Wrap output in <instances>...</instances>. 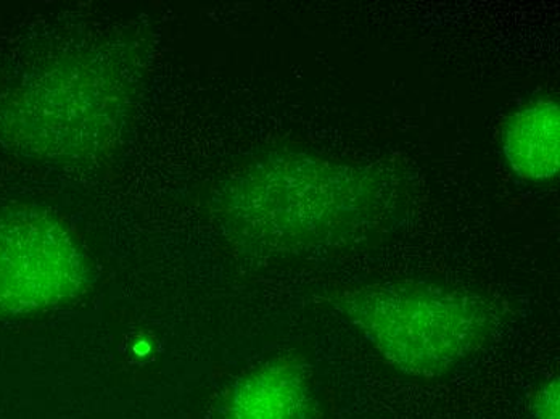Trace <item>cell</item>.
Masks as SVG:
<instances>
[{
    "mask_svg": "<svg viewBox=\"0 0 560 419\" xmlns=\"http://www.w3.org/2000/svg\"><path fill=\"white\" fill-rule=\"evenodd\" d=\"M228 213L247 240L283 251L338 247L392 213L387 183L374 172L313 153L256 163L231 187Z\"/></svg>",
    "mask_w": 560,
    "mask_h": 419,
    "instance_id": "6da1fadb",
    "label": "cell"
},
{
    "mask_svg": "<svg viewBox=\"0 0 560 419\" xmlns=\"http://www.w3.org/2000/svg\"><path fill=\"white\" fill-rule=\"evenodd\" d=\"M332 305L385 363L419 380L446 376L476 357L500 323L490 299L440 282L350 286Z\"/></svg>",
    "mask_w": 560,
    "mask_h": 419,
    "instance_id": "7a4b0ae2",
    "label": "cell"
},
{
    "mask_svg": "<svg viewBox=\"0 0 560 419\" xmlns=\"http://www.w3.org/2000/svg\"><path fill=\"white\" fill-rule=\"evenodd\" d=\"M84 282L83 254L58 221L36 210L0 218V315L52 309L73 299Z\"/></svg>",
    "mask_w": 560,
    "mask_h": 419,
    "instance_id": "3957f363",
    "label": "cell"
},
{
    "mask_svg": "<svg viewBox=\"0 0 560 419\" xmlns=\"http://www.w3.org/2000/svg\"><path fill=\"white\" fill-rule=\"evenodd\" d=\"M314 394L308 371L293 360H272L237 381L225 395L221 419H310Z\"/></svg>",
    "mask_w": 560,
    "mask_h": 419,
    "instance_id": "277c9868",
    "label": "cell"
},
{
    "mask_svg": "<svg viewBox=\"0 0 560 419\" xmlns=\"http://www.w3.org/2000/svg\"><path fill=\"white\" fill-rule=\"evenodd\" d=\"M505 162L518 178L549 181L560 170V108L551 97H538L522 105L505 121Z\"/></svg>",
    "mask_w": 560,
    "mask_h": 419,
    "instance_id": "5b68a950",
    "label": "cell"
},
{
    "mask_svg": "<svg viewBox=\"0 0 560 419\" xmlns=\"http://www.w3.org/2000/svg\"><path fill=\"white\" fill-rule=\"evenodd\" d=\"M533 419H560L559 376L542 381L533 392L530 400Z\"/></svg>",
    "mask_w": 560,
    "mask_h": 419,
    "instance_id": "8992f818",
    "label": "cell"
}]
</instances>
